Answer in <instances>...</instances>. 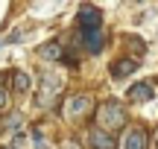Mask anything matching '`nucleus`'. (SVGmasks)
<instances>
[{
	"instance_id": "nucleus-2",
	"label": "nucleus",
	"mask_w": 158,
	"mask_h": 149,
	"mask_svg": "<svg viewBox=\"0 0 158 149\" xmlns=\"http://www.w3.org/2000/svg\"><path fill=\"white\" fill-rule=\"evenodd\" d=\"M62 88H64V79L59 73H41V82H38V105H41V108L53 105V99L62 94Z\"/></svg>"
},
{
	"instance_id": "nucleus-15",
	"label": "nucleus",
	"mask_w": 158,
	"mask_h": 149,
	"mask_svg": "<svg viewBox=\"0 0 158 149\" xmlns=\"http://www.w3.org/2000/svg\"><path fill=\"white\" fill-rule=\"evenodd\" d=\"M0 85H9V73H0Z\"/></svg>"
},
{
	"instance_id": "nucleus-12",
	"label": "nucleus",
	"mask_w": 158,
	"mask_h": 149,
	"mask_svg": "<svg viewBox=\"0 0 158 149\" xmlns=\"http://www.w3.org/2000/svg\"><path fill=\"white\" fill-rule=\"evenodd\" d=\"M21 123H23V117L15 111V114H9V120H6V129H9V132H15V129H21Z\"/></svg>"
},
{
	"instance_id": "nucleus-1",
	"label": "nucleus",
	"mask_w": 158,
	"mask_h": 149,
	"mask_svg": "<svg viewBox=\"0 0 158 149\" xmlns=\"http://www.w3.org/2000/svg\"><path fill=\"white\" fill-rule=\"evenodd\" d=\"M94 111V123L97 129H102V132H120V129L126 126V120H129V114H126L123 103H117V99H106V103H100Z\"/></svg>"
},
{
	"instance_id": "nucleus-16",
	"label": "nucleus",
	"mask_w": 158,
	"mask_h": 149,
	"mask_svg": "<svg viewBox=\"0 0 158 149\" xmlns=\"http://www.w3.org/2000/svg\"><path fill=\"white\" fill-rule=\"evenodd\" d=\"M152 140H155V146H158V132H155V138H152Z\"/></svg>"
},
{
	"instance_id": "nucleus-14",
	"label": "nucleus",
	"mask_w": 158,
	"mask_h": 149,
	"mask_svg": "<svg viewBox=\"0 0 158 149\" xmlns=\"http://www.w3.org/2000/svg\"><path fill=\"white\" fill-rule=\"evenodd\" d=\"M62 149H82V146H79L76 140H64V143H62Z\"/></svg>"
},
{
	"instance_id": "nucleus-5",
	"label": "nucleus",
	"mask_w": 158,
	"mask_h": 149,
	"mask_svg": "<svg viewBox=\"0 0 158 149\" xmlns=\"http://www.w3.org/2000/svg\"><path fill=\"white\" fill-rule=\"evenodd\" d=\"M79 35H82V44H85V50H88V53H100L102 44H106V32H102V26L85 29V32H79Z\"/></svg>"
},
{
	"instance_id": "nucleus-9",
	"label": "nucleus",
	"mask_w": 158,
	"mask_h": 149,
	"mask_svg": "<svg viewBox=\"0 0 158 149\" xmlns=\"http://www.w3.org/2000/svg\"><path fill=\"white\" fill-rule=\"evenodd\" d=\"M138 70V58H117V62L111 64V76L114 79H123V76L135 73Z\"/></svg>"
},
{
	"instance_id": "nucleus-11",
	"label": "nucleus",
	"mask_w": 158,
	"mask_h": 149,
	"mask_svg": "<svg viewBox=\"0 0 158 149\" xmlns=\"http://www.w3.org/2000/svg\"><path fill=\"white\" fill-rule=\"evenodd\" d=\"M38 56L41 58H47V62H56V58H62V47H59V41H47V44H41L38 47Z\"/></svg>"
},
{
	"instance_id": "nucleus-3",
	"label": "nucleus",
	"mask_w": 158,
	"mask_h": 149,
	"mask_svg": "<svg viewBox=\"0 0 158 149\" xmlns=\"http://www.w3.org/2000/svg\"><path fill=\"white\" fill-rule=\"evenodd\" d=\"M91 108H94V99H91L88 94H76V97H68V103H64V117H68V120H79V117H85Z\"/></svg>"
},
{
	"instance_id": "nucleus-7",
	"label": "nucleus",
	"mask_w": 158,
	"mask_h": 149,
	"mask_svg": "<svg viewBox=\"0 0 158 149\" xmlns=\"http://www.w3.org/2000/svg\"><path fill=\"white\" fill-rule=\"evenodd\" d=\"M126 97H129L132 103H147V99L155 97V88L149 85V82H138V85H132L129 91H126Z\"/></svg>"
},
{
	"instance_id": "nucleus-10",
	"label": "nucleus",
	"mask_w": 158,
	"mask_h": 149,
	"mask_svg": "<svg viewBox=\"0 0 158 149\" xmlns=\"http://www.w3.org/2000/svg\"><path fill=\"white\" fill-rule=\"evenodd\" d=\"M9 79H12V94L23 97V94L29 91V73H23V70H12Z\"/></svg>"
},
{
	"instance_id": "nucleus-6",
	"label": "nucleus",
	"mask_w": 158,
	"mask_h": 149,
	"mask_svg": "<svg viewBox=\"0 0 158 149\" xmlns=\"http://www.w3.org/2000/svg\"><path fill=\"white\" fill-rule=\"evenodd\" d=\"M88 143L91 149H117V140L111 138V132H102V129H91V135H88Z\"/></svg>"
},
{
	"instance_id": "nucleus-13",
	"label": "nucleus",
	"mask_w": 158,
	"mask_h": 149,
	"mask_svg": "<svg viewBox=\"0 0 158 149\" xmlns=\"http://www.w3.org/2000/svg\"><path fill=\"white\" fill-rule=\"evenodd\" d=\"M6 103H9V88L0 85V108H6Z\"/></svg>"
},
{
	"instance_id": "nucleus-4",
	"label": "nucleus",
	"mask_w": 158,
	"mask_h": 149,
	"mask_svg": "<svg viewBox=\"0 0 158 149\" xmlns=\"http://www.w3.org/2000/svg\"><path fill=\"white\" fill-rule=\"evenodd\" d=\"M76 26H79V32L94 29V26H102V12L94 9V6H82V9L76 12Z\"/></svg>"
},
{
	"instance_id": "nucleus-8",
	"label": "nucleus",
	"mask_w": 158,
	"mask_h": 149,
	"mask_svg": "<svg viewBox=\"0 0 158 149\" xmlns=\"http://www.w3.org/2000/svg\"><path fill=\"white\" fill-rule=\"evenodd\" d=\"M123 149H147V132L143 129H129L123 138Z\"/></svg>"
}]
</instances>
